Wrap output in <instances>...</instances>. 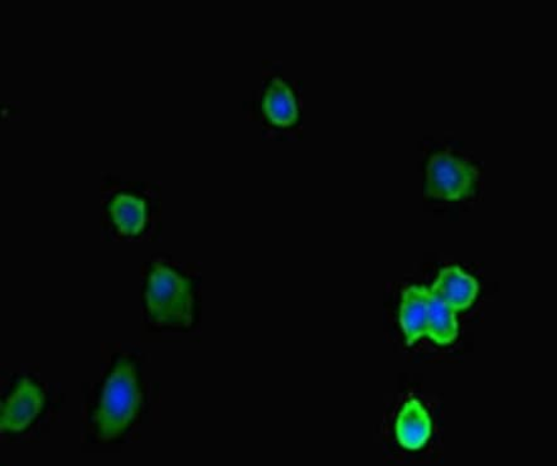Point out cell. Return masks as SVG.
Returning a JSON list of instances; mask_svg holds the SVG:
<instances>
[{
    "instance_id": "1",
    "label": "cell",
    "mask_w": 557,
    "mask_h": 466,
    "mask_svg": "<svg viewBox=\"0 0 557 466\" xmlns=\"http://www.w3.org/2000/svg\"><path fill=\"white\" fill-rule=\"evenodd\" d=\"M146 303L150 317L162 326H190L194 297L190 282L170 265L156 262L150 267Z\"/></svg>"
},
{
    "instance_id": "2",
    "label": "cell",
    "mask_w": 557,
    "mask_h": 466,
    "mask_svg": "<svg viewBox=\"0 0 557 466\" xmlns=\"http://www.w3.org/2000/svg\"><path fill=\"white\" fill-rule=\"evenodd\" d=\"M141 394L137 374L131 363L123 362L111 373L103 387L95 425L102 439L122 433L140 407Z\"/></svg>"
},
{
    "instance_id": "3",
    "label": "cell",
    "mask_w": 557,
    "mask_h": 466,
    "mask_svg": "<svg viewBox=\"0 0 557 466\" xmlns=\"http://www.w3.org/2000/svg\"><path fill=\"white\" fill-rule=\"evenodd\" d=\"M479 169L449 152L431 156L426 165L425 192L434 199L458 201L471 193Z\"/></svg>"
},
{
    "instance_id": "4",
    "label": "cell",
    "mask_w": 557,
    "mask_h": 466,
    "mask_svg": "<svg viewBox=\"0 0 557 466\" xmlns=\"http://www.w3.org/2000/svg\"><path fill=\"white\" fill-rule=\"evenodd\" d=\"M110 184L109 194L103 202L109 224L121 236H140L149 219L146 199L129 188L117 187L116 180Z\"/></svg>"
},
{
    "instance_id": "5",
    "label": "cell",
    "mask_w": 557,
    "mask_h": 466,
    "mask_svg": "<svg viewBox=\"0 0 557 466\" xmlns=\"http://www.w3.org/2000/svg\"><path fill=\"white\" fill-rule=\"evenodd\" d=\"M433 294L453 311H465L471 306L479 294L480 286L473 276L466 274L459 266L442 268L432 289Z\"/></svg>"
},
{
    "instance_id": "6",
    "label": "cell",
    "mask_w": 557,
    "mask_h": 466,
    "mask_svg": "<svg viewBox=\"0 0 557 466\" xmlns=\"http://www.w3.org/2000/svg\"><path fill=\"white\" fill-rule=\"evenodd\" d=\"M44 406V393L29 379H23L2 407V430L26 429Z\"/></svg>"
},
{
    "instance_id": "7",
    "label": "cell",
    "mask_w": 557,
    "mask_h": 466,
    "mask_svg": "<svg viewBox=\"0 0 557 466\" xmlns=\"http://www.w3.org/2000/svg\"><path fill=\"white\" fill-rule=\"evenodd\" d=\"M261 112L277 128H289L299 116L296 95L282 77H273L261 98Z\"/></svg>"
},
{
    "instance_id": "8",
    "label": "cell",
    "mask_w": 557,
    "mask_h": 466,
    "mask_svg": "<svg viewBox=\"0 0 557 466\" xmlns=\"http://www.w3.org/2000/svg\"><path fill=\"white\" fill-rule=\"evenodd\" d=\"M395 432L405 449L418 450L426 444L432 436V420L420 401L412 399L406 402L397 416Z\"/></svg>"
},
{
    "instance_id": "9",
    "label": "cell",
    "mask_w": 557,
    "mask_h": 466,
    "mask_svg": "<svg viewBox=\"0 0 557 466\" xmlns=\"http://www.w3.org/2000/svg\"><path fill=\"white\" fill-rule=\"evenodd\" d=\"M428 294L429 289L419 286H411L403 291L400 324L408 345L426 336Z\"/></svg>"
},
{
    "instance_id": "10",
    "label": "cell",
    "mask_w": 557,
    "mask_h": 466,
    "mask_svg": "<svg viewBox=\"0 0 557 466\" xmlns=\"http://www.w3.org/2000/svg\"><path fill=\"white\" fill-rule=\"evenodd\" d=\"M426 336L441 345L455 342L458 337L456 311L437 299L431 290L428 294V331Z\"/></svg>"
}]
</instances>
